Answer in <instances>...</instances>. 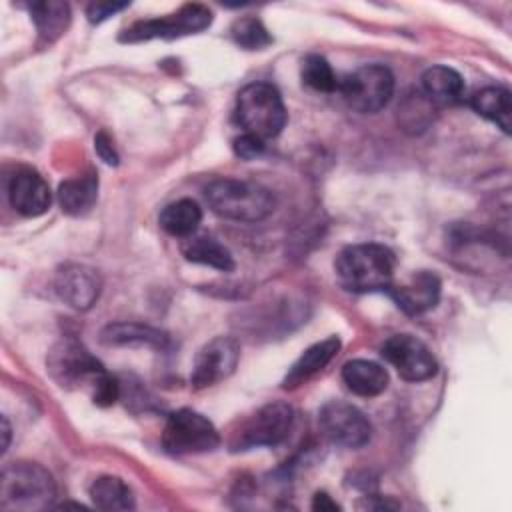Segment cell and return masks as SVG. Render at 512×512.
<instances>
[{"mask_svg":"<svg viewBox=\"0 0 512 512\" xmlns=\"http://www.w3.org/2000/svg\"><path fill=\"white\" fill-rule=\"evenodd\" d=\"M396 258L384 244H350L336 256L334 270L340 284L352 292L388 290L394 276Z\"/></svg>","mask_w":512,"mask_h":512,"instance_id":"6da1fadb","label":"cell"},{"mask_svg":"<svg viewBox=\"0 0 512 512\" xmlns=\"http://www.w3.org/2000/svg\"><path fill=\"white\" fill-rule=\"evenodd\" d=\"M206 200L218 216L236 222H258L274 212V194L250 180L222 178L206 186Z\"/></svg>","mask_w":512,"mask_h":512,"instance_id":"7a4b0ae2","label":"cell"},{"mask_svg":"<svg viewBox=\"0 0 512 512\" xmlns=\"http://www.w3.org/2000/svg\"><path fill=\"white\" fill-rule=\"evenodd\" d=\"M56 498L52 474L34 462H10L0 476V508L4 510H44Z\"/></svg>","mask_w":512,"mask_h":512,"instance_id":"3957f363","label":"cell"},{"mask_svg":"<svg viewBox=\"0 0 512 512\" xmlns=\"http://www.w3.org/2000/svg\"><path fill=\"white\" fill-rule=\"evenodd\" d=\"M240 126L260 140L276 138L286 126V108L280 92L268 82L246 84L236 98Z\"/></svg>","mask_w":512,"mask_h":512,"instance_id":"277c9868","label":"cell"},{"mask_svg":"<svg viewBox=\"0 0 512 512\" xmlns=\"http://www.w3.org/2000/svg\"><path fill=\"white\" fill-rule=\"evenodd\" d=\"M294 424V410L286 402H268L260 406L254 414L240 422L232 432L230 448L234 452H244L260 446L280 444Z\"/></svg>","mask_w":512,"mask_h":512,"instance_id":"5b68a950","label":"cell"},{"mask_svg":"<svg viewBox=\"0 0 512 512\" xmlns=\"http://www.w3.org/2000/svg\"><path fill=\"white\" fill-rule=\"evenodd\" d=\"M338 92L352 110L376 114L394 94V76L382 64H366L338 80Z\"/></svg>","mask_w":512,"mask_h":512,"instance_id":"8992f818","label":"cell"},{"mask_svg":"<svg viewBox=\"0 0 512 512\" xmlns=\"http://www.w3.org/2000/svg\"><path fill=\"white\" fill-rule=\"evenodd\" d=\"M220 444V434L214 428V424L190 410L182 408L168 416V422L162 432V446L166 452L174 456L184 454H202L212 452Z\"/></svg>","mask_w":512,"mask_h":512,"instance_id":"52a82bcc","label":"cell"},{"mask_svg":"<svg viewBox=\"0 0 512 512\" xmlns=\"http://www.w3.org/2000/svg\"><path fill=\"white\" fill-rule=\"evenodd\" d=\"M48 374L62 388H80L84 386L88 392L96 384V380L106 372L104 366L76 340L66 338L60 340L48 352Z\"/></svg>","mask_w":512,"mask_h":512,"instance_id":"ba28073f","label":"cell"},{"mask_svg":"<svg viewBox=\"0 0 512 512\" xmlns=\"http://www.w3.org/2000/svg\"><path fill=\"white\" fill-rule=\"evenodd\" d=\"M212 24V12L202 4H186L178 12L166 18H150L132 24L120 34L122 42H144V40H172L188 34H198Z\"/></svg>","mask_w":512,"mask_h":512,"instance_id":"9c48e42d","label":"cell"},{"mask_svg":"<svg viewBox=\"0 0 512 512\" xmlns=\"http://www.w3.org/2000/svg\"><path fill=\"white\" fill-rule=\"evenodd\" d=\"M324 436L344 448H360L370 442L372 424L368 416L342 400H330L320 408L318 414Z\"/></svg>","mask_w":512,"mask_h":512,"instance_id":"30bf717a","label":"cell"},{"mask_svg":"<svg viewBox=\"0 0 512 512\" xmlns=\"http://www.w3.org/2000/svg\"><path fill=\"white\" fill-rule=\"evenodd\" d=\"M382 356L408 382H422L436 374L438 364L430 348L410 334H396L382 346Z\"/></svg>","mask_w":512,"mask_h":512,"instance_id":"8fae6325","label":"cell"},{"mask_svg":"<svg viewBox=\"0 0 512 512\" xmlns=\"http://www.w3.org/2000/svg\"><path fill=\"white\" fill-rule=\"evenodd\" d=\"M240 350L238 344L228 336H216L204 344L194 360L190 384L192 388H208L228 378L238 364Z\"/></svg>","mask_w":512,"mask_h":512,"instance_id":"7c38bea8","label":"cell"},{"mask_svg":"<svg viewBox=\"0 0 512 512\" xmlns=\"http://www.w3.org/2000/svg\"><path fill=\"white\" fill-rule=\"evenodd\" d=\"M102 280L98 272L84 264H64L54 276V290L62 302L74 310H88L100 296Z\"/></svg>","mask_w":512,"mask_h":512,"instance_id":"4fadbf2b","label":"cell"},{"mask_svg":"<svg viewBox=\"0 0 512 512\" xmlns=\"http://www.w3.org/2000/svg\"><path fill=\"white\" fill-rule=\"evenodd\" d=\"M8 200L18 214L36 218L50 208L52 192L48 182L36 170L22 168L10 178Z\"/></svg>","mask_w":512,"mask_h":512,"instance_id":"5bb4252c","label":"cell"},{"mask_svg":"<svg viewBox=\"0 0 512 512\" xmlns=\"http://www.w3.org/2000/svg\"><path fill=\"white\" fill-rule=\"evenodd\" d=\"M440 278L434 272L420 270L412 274V278L406 284L388 288L398 308H402L406 314L418 316L428 310H432L440 300Z\"/></svg>","mask_w":512,"mask_h":512,"instance_id":"9a60e30c","label":"cell"},{"mask_svg":"<svg viewBox=\"0 0 512 512\" xmlns=\"http://www.w3.org/2000/svg\"><path fill=\"white\" fill-rule=\"evenodd\" d=\"M100 342L106 346H146L156 350H164L170 344L162 330L138 322H114L104 326Z\"/></svg>","mask_w":512,"mask_h":512,"instance_id":"2e32d148","label":"cell"},{"mask_svg":"<svg viewBox=\"0 0 512 512\" xmlns=\"http://www.w3.org/2000/svg\"><path fill=\"white\" fill-rule=\"evenodd\" d=\"M340 338L338 336H328L322 342L312 344L302 352V356L290 366L288 374L282 380V386L286 390H292L300 384H304L308 378H312L316 372H320L340 350Z\"/></svg>","mask_w":512,"mask_h":512,"instance_id":"e0dca14e","label":"cell"},{"mask_svg":"<svg viewBox=\"0 0 512 512\" xmlns=\"http://www.w3.org/2000/svg\"><path fill=\"white\" fill-rule=\"evenodd\" d=\"M342 380L354 394L372 398L386 390L388 372L372 360H350L342 368Z\"/></svg>","mask_w":512,"mask_h":512,"instance_id":"ac0fdd59","label":"cell"},{"mask_svg":"<svg viewBox=\"0 0 512 512\" xmlns=\"http://www.w3.org/2000/svg\"><path fill=\"white\" fill-rule=\"evenodd\" d=\"M422 94L438 106L460 102L464 94L462 76L448 66H432L422 74Z\"/></svg>","mask_w":512,"mask_h":512,"instance_id":"d6986e66","label":"cell"},{"mask_svg":"<svg viewBox=\"0 0 512 512\" xmlns=\"http://www.w3.org/2000/svg\"><path fill=\"white\" fill-rule=\"evenodd\" d=\"M180 250H182L184 258L190 260V262L204 264V266H210V268H216V270H222V272L234 270V258H232L230 250L208 234L188 236L182 242Z\"/></svg>","mask_w":512,"mask_h":512,"instance_id":"ffe728a7","label":"cell"},{"mask_svg":"<svg viewBox=\"0 0 512 512\" xmlns=\"http://www.w3.org/2000/svg\"><path fill=\"white\" fill-rule=\"evenodd\" d=\"M98 198V178L94 172L64 180L58 188V202L62 212L70 216L86 214Z\"/></svg>","mask_w":512,"mask_h":512,"instance_id":"44dd1931","label":"cell"},{"mask_svg":"<svg viewBox=\"0 0 512 512\" xmlns=\"http://www.w3.org/2000/svg\"><path fill=\"white\" fill-rule=\"evenodd\" d=\"M470 106L474 108L476 114H480L482 118L496 124L502 132H506V134L510 132L512 104H510V92L506 88L486 86L470 98Z\"/></svg>","mask_w":512,"mask_h":512,"instance_id":"7402d4cb","label":"cell"},{"mask_svg":"<svg viewBox=\"0 0 512 512\" xmlns=\"http://www.w3.org/2000/svg\"><path fill=\"white\" fill-rule=\"evenodd\" d=\"M158 220H160L162 230L168 232L170 236L188 238L198 230V226L202 222V210L194 200L182 198V200L168 204L160 212Z\"/></svg>","mask_w":512,"mask_h":512,"instance_id":"603a6c76","label":"cell"},{"mask_svg":"<svg viewBox=\"0 0 512 512\" xmlns=\"http://www.w3.org/2000/svg\"><path fill=\"white\" fill-rule=\"evenodd\" d=\"M90 498L96 508L100 510H132L134 508V496L128 484L118 476H100L90 486Z\"/></svg>","mask_w":512,"mask_h":512,"instance_id":"cb8c5ba5","label":"cell"},{"mask_svg":"<svg viewBox=\"0 0 512 512\" xmlns=\"http://www.w3.org/2000/svg\"><path fill=\"white\" fill-rule=\"evenodd\" d=\"M36 30L42 40L54 42L70 22V8L66 2L48 0V2H32L28 6Z\"/></svg>","mask_w":512,"mask_h":512,"instance_id":"d4e9b609","label":"cell"},{"mask_svg":"<svg viewBox=\"0 0 512 512\" xmlns=\"http://www.w3.org/2000/svg\"><path fill=\"white\" fill-rule=\"evenodd\" d=\"M302 80H304V84H308L310 88H314L318 92L338 90V78H336L332 66L328 64V60L324 56H318V54H308L302 60Z\"/></svg>","mask_w":512,"mask_h":512,"instance_id":"484cf974","label":"cell"},{"mask_svg":"<svg viewBox=\"0 0 512 512\" xmlns=\"http://www.w3.org/2000/svg\"><path fill=\"white\" fill-rule=\"evenodd\" d=\"M232 38L238 46L246 50H262L272 42V36L268 34L266 26L258 18H238L232 24Z\"/></svg>","mask_w":512,"mask_h":512,"instance_id":"4316f807","label":"cell"},{"mask_svg":"<svg viewBox=\"0 0 512 512\" xmlns=\"http://www.w3.org/2000/svg\"><path fill=\"white\" fill-rule=\"evenodd\" d=\"M90 396H92V402L98 406H112L120 396V382L112 374L104 372L92 386Z\"/></svg>","mask_w":512,"mask_h":512,"instance_id":"83f0119b","label":"cell"},{"mask_svg":"<svg viewBox=\"0 0 512 512\" xmlns=\"http://www.w3.org/2000/svg\"><path fill=\"white\" fill-rule=\"evenodd\" d=\"M234 152L242 160H254V158H258L264 152V140L244 132L242 136H238L234 140Z\"/></svg>","mask_w":512,"mask_h":512,"instance_id":"f1b7e54d","label":"cell"},{"mask_svg":"<svg viewBox=\"0 0 512 512\" xmlns=\"http://www.w3.org/2000/svg\"><path fill=\"white\" fill-rule=\"evenodd\" d=\"M128 8V2H92L86 10L88 14V20L92 24H98V22H104L106 18L114 16L116 12Z\"/></svg>","mask_w":512,"mask_h":512,"instance_id":"f546056e","label":"cell"},{"mask_svg":"<svg viewBox=\"0 0 512 512\" xmlns=\"http://www.w3.org/2000/svg\"><path fill=\"white\" fill-rule=\"evenodd\" d=\"M94 148H96V154L100 156V160H104V162L110 164V166H116V164H118V152H116V148H114V142H112V138H110L104 130H100V132L96 134V138H94Z\"/></svg>","mask_w":512,"mask_h":512,"instance_id":"4dcf8cb0","label":"cell"},{"mask_svg":"<svg viewBox=\"0 0 512 512\" xmlns=\"http://www.w3.org/2000/svg\"><path fill=\"white\" fill-rule=\"evenodd\" d=\"M312 508L320 510V512H324V510H338V504L326 492H316L314 500H312Z\"/></svg>","mask_w":512,"mask_h":512,"instance_id":"1f68e13d","label":"cell"},{"mask_svg":"<svg viewBox=\"0 0 512 512\" xmlns=\"http://www.w3.org/2000/svg\"><path fill=\"white\" fill-rule=\"evenodd\" d=\"M2 436H4V442H2V452L8 450V444H10V424L6 418H2Z\"/></svg>","mask_w":512,"mask_h":512,"instance_id":"d6a6232c","label":"cell"}]
</instances>
